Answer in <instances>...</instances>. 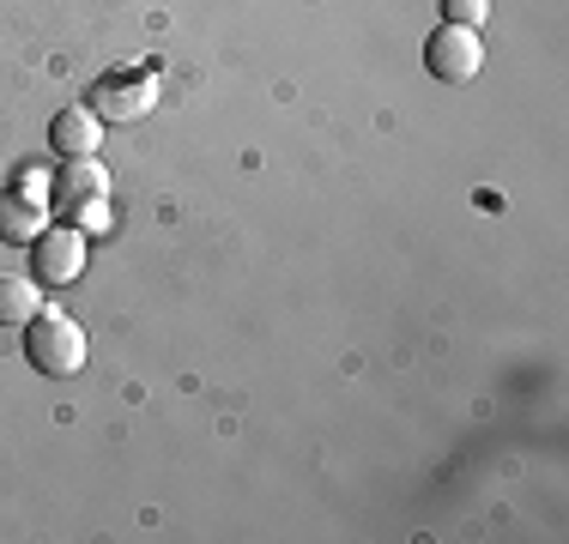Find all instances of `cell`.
Returning a JSON list of instances; mask_svg holds the SVG:
<instances>
[{"mask_svg":"<svg viewBox=\"0 0 569 544\" xmlns=\"http://www.w3.org/2000/svg\"><path fill=\"white\" fill-rule=\"evenodd\" d=\"M24 363L49 381L79 375L86 370V333L67 315H56V309H37V315L24 321Z\"/></svg>","mask_w":569,"mask_h":544,"instance_id":"1","label":"cell"},{"mask_svg":"<svg viewBox=\"0 0 569 544\" xmlns=\"http://www.w3.org/2000/svg\"><path fill=\"white\" fill-rule=\"evenodd\" d=\"M103 194H110V175L98 158H67L56 170V212L79 218V224H103Z\"/></svg>","mask_w":569,"mask_h":544,"instance_id":"2","label":"cell"},{"mask_svg":"<svg viewBox=\"0 0 569 544\" xmlns=\"http://www.w3.org/2000/svg\"><path fill=\"white\" fill-rule=\"evenodd\" d=\"M425 67L442 79V85H467V79H479L485 49H479V37H472V31H460V24H442V31L425 43Z\"/></svg>","mask_w":569,"mask_h":544,"instance_id":"3","label":"cell"},{"mask_svg":"<svg viewBox=\"0 0 569 544\" xmlns=\"http://www.w3.org/2000/svg\"><path fill=\"white\" fill-rule=\"evenodd\" d=\"M79 272H86V236L79 230H43V236L31 242V279L37 284H73Z\"/></svg>","mask_w":569,"mask_h":544,"instance_id":"4","label":"cell"},{"mask_svg":"<svg viewBox=\"0 0 569 544\" xmlns=\"http://www.w3.org/2000/svg\"><path fill=\"white\" fill-rule=\"evenodd\" d=\"M152 103H158L152 73H121V79L91 85V115L98 121H140V115H152Z\"/></svg>","mask_w":569,"mask_h":544,"instance_id":"5","label":"cell"},{"mask_svg":"<svg viewBox=\"0 0 569 544\" xmlns=\"http://www.w3.org/2000/svg\"><path fill=\"white\" fill-rule=\"evenodd\" d=\"M49 145H56L61 158H98L103 121L91 115V109H61V115L49 121Z\"/></svg>","mask_w":569,"mask_h":544,"instance_id":"6","label":"cell"},{"mask_svg":"<svg viewBox=\"0 0 569 544\" xmlns=\"http://www.w3.org/2000/svg\"><path fill=\"white\" fill-rule=\"evenodd\" d=\"M49 230V212L31 194H0V242H37Z\"/></svg>","mask_w":569,"mask_h":544,"instance_id":"7","label":"cell"},{"mask_svg":"<svg viewBox=\"0 0 569 544\" xmlns=\"http://www.w3.org/2000/svg\"><path fill=\"white\" fill-rule=\"evenodd\" d=\"M37 309H43L37 279H0V326H24Z\"/></svg>","mask_w":569,"mask_h":544,"instance_id":"8","label":"cell"},{"mask_svg":"<svg viewBox=\"0 0 569 544\" xmlns=\"http://www.w3.org/2000/svg\"><path fill=\"white\" fill-rule=\"evenodd\" d=\"M442 12H449V24H460V31H479L491 19V0H442Z\"/></svg>","mask_w":569,"mask_h":544,"instance_id":"9","label":"cell"}]
</instances>
